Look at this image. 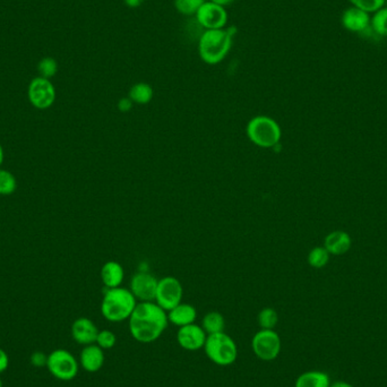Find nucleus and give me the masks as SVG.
<instances>
[{
	"label": "nucleus",
	"mask_w": 387,
	"mask_h": 387,
	"mask_svg": "<svg viewBox=\"0 0 387 387\" xmlns=\"http://www.w3.org/2000/svg\"><path fill=\"white\" fill-rule=\"evenodd\" d=\"M371 29L382 38H387V6L371 14Z\"/></svg>",
	"instance_id": "4be33fe9"
},
{
	"label": "nucleus",
	"mask_w": 387,
	"mask_h": 387,
	"mask_svg": "<svg viewBox=\"0 0 387 387\" xmlns=\"http://www.w3.org/2000/svg\"><path fill=\"white\" fill-rule=\"evenodd\" d=\"M125 278V271L121 264L115 261H109L102 266L101 280L106 289H114L121 286Z\"/></svg>",
	"instance_id": "a211bd4d"
},
{
	"label": "nucleus",
	"mask_w": 387,
	"mask_h": 387,
	"mask_svg": "<svg viewBox=\"0 0 387 387\" xmlns=\"http://www.w3.org/2000/svg\"><path fill=\"white\" fill-rule=\"evenodd\" d=\"M208 334L201 325H186L179 328L177 332V341L183 349L187 351H197L204 348Z\"/></svg>",
	"instance_id": "f8f14e48"
},
{
	"label": "nucleus",
	"mask_w": 387,
	"mask_h": 387,
	"mask_svg": "<svg viewBox=\"0 0 387 387\" xmlns=\"http://www.w3.org/2000/svg\"><path fill=\"white\" fill-rule=\"evenodd\" d=\"M129 332L139 343H152L169 325L168 313L156 301L139 303L129 319Z\"/></svg>",
	"instance_id": "f257e3e1"
},
{
	"label": "nucleus",
	"mask_w": 387,
	"mask_h": 387,
	"mask_svg": "<svg viewBox=\"0 0 387 387\" xmlns=\"http://www.w3.org/2000/svg\"><path fill=\"white\" fill-rule=\"evenodd\" d=\"M233 33L230 29L205 30L197 44V51L203 63L218 65L229 55Z\"/></svg>",
	"instance_id": "f03ea898"
},
{
	"label": "nucleus",
	"mask_w": 387,
	"mask_h": 387,
	"mask_svg": "<svg viewBox=\"0 0 387 387\" xmlns=\"http://www.w3.org/2000/svg\"><path fill=\"white\" fill-rule=\"evenodd\" d=\"M352 239L349 233L341 230L331 232L324 240V247L328 253L336 256L344 255L351 248Z\"/></svg>",
	"instance_id": "f3484780"
},
{
	"label": "nucleus",
	"mask_w": 387,
	"mask_h": 387,
	"mask_svg": "<svg viewBox=\"0 0 387 387\" xmlns=\"http://www.w3.org/2000/svg\"><path fill=\"white\" fill-rule=\"evenodd\" d=\"M17 189V180L9 170L0 169V195L9 196Z\"/></svg>",
	"instance_id": "a878e982"
},
{
	"label": "nucleus",
	"mask_w": 387,
	"mask_h": 387,
	"mask_svg": "<svg viewBox=\"0 0 387 387\" xmlns=\"http://www.w3.org/2000/svg\"><path fill=\"white\" fill-rule=\"evenodd\" d=\"M184 288L181 282L175 276H166L159 280L156 301L162 309L169 311L183 303Z\"/></svg>",
	"instance_id": "1a4fd4ad"
},
{
	"label": "nucleus",
	"mask_w": 387,
	"mask_h": 387,
	"mask_svg": "<svg viewBox=\"0 0 387 387\" xmlns=\"http://www.w3.org/2000/svg\"><path fill=\"white\" fill-rule=\"evenodd\" d=\"M158 283V278L153 274L146 272V271H139V272L135 273L131 278L129 290L139 303L154 301Z\"/></svg>",
	"instance_id": "9b49d317"
},
{
	"label": "nucleus",
	"mask_w": 387,
	"mask_h": 387,
	"mask_svg": "<svg viewBox=\"0 0 387 387\" xmlns=\"http://www.w3.org/2000/svg\"><path fill=\"white\" fill-rule=\"evenodd\" d=\"M117 343V336L115 333L110 330L99 331L98 338H96V344H98L101 349H112Z\"/></svg>",
	"instance_id": "c85d7f7f"
},
{
	"label": "nucleus",
	"mask_w": 387,
	"mask_h": 387,
	"mask_svg": "<svg viewBox=\"0 0 387 387\" xmlns=\"http://www.w3.org/2000/svg\"><path fill=\"white\" fill-rule=\"evenodd\" d=\"M203 330L206 332L208 336L210 334H216V333L224 332L226 328V319L223 315L218 311H210L205 313V316L202 319Z\"/></svg>",
	"instance_id": "412c9836"
},
{
	"label": "nucleus",
	"mask_w": 387,
	"mask_h": 387,
	"mask_svg": "<svg viewBox=\"0 0 387 387\" xmlns=\"http://www.w3.org/2000/svg\"><path fill=\"white\" fill-rule=\"evenodd\" d=\"M145 0H124V3L129 9H139V6H142Z\"/></svg>",
	"instance_id": "473e14b6"
},
{
	"label": "nucleus",
	"mask_w": 387,
	"mask_h": 387,
	"mask_svg": "<svg viewBox=\"0 0 387 387\" xmlns=\"http://www.w3.org/2000/svg\"><path fill=\"white\" fill-rule=\"evenodd\" d=\"M4 158H5V153H4L3 145L0 144V166L3 164Z\"/></svg>",
	"instance_id": "f704fd0d"
},
{
	"label": "nucleus",
	"mask_w": 387,
	"mask_h": 387,
	"mask_svg": "<svg viewBox=\"0 0 387 387\" xmlns=\"http://www.w3.org/2000/svg\"><path fill=\"white\" fill-rule=\"evenodd\" d=\"M98 334L99 328L96 325L86 317H79L71 325V336L81 346L96 343Z\"/></svg>",
	"instance_id": "4468645a"
},
{
	"label": "nucleus",
	"mask_w": 387,
	"mask_h": 387,
	"mask_svg": "<svg viewBox=\"0 0 387 387\" xmlns=\"http://www.w3.org/2000/svg\"><path fill=\"white\" fill-rule=\"evenodd\" d=\"M257 322L261 326V330H274L278 322V313L276 309L271 307L263 308L257 316Z\"/></svg>",
	"instance_id": "b1692460"
},
{
	"label": "nucleus",
	"mask_w": 387,
	"mask_h": 387,
	"mask_svg": "<svg viewBox=\"0 0 387 387\" xmlns=\"http://www.w3.org/2000/svg\"><path fill=\"white\" fill-rule=\"evenodd\" d=\"M166 313L169 324L175 325L178 328L194 324L197 318L196 308L191 303H180Z\"/></svg>",
	"instance_id": "dca6fc26"
},
{
	"label": "nucleus",
	"mask_w": 387,
	"mask_h": 387,
	"mask_svg": "<svg viewBox=\"0 0 387 387\" xmlns=\"http://www.w3.org/2000/svg\"><path fill=\"white\" fill-rule=\"evenodd\" d=\"M133 106H134V102L131 101L129 96H127V98L120 99L117 104L118 110H119L120 112H124V114L131 111V110L133 109Z\"/></svg>",
	"instance_id": "7c9ffc66"
},
{
	"label": "nucleus",
	"mask_w": 387,
	"mask_h": 387,
	"mask_svg": "<svg viewBox=\"0 0 387 387\" xmlns=\"http://www.w3.org/2000/svg\"><path fill=\"white\" fill-rule=\"evenodd\" d=\"M205 355L216 365L228 367L236 363L238 358V346L235 340L226 332L210 334L206 338Z\"/></svg>",
	"instance_id": "39448f33"
},
{
	"label": "nucleus",
	"mask_w": 387,
	"mask_h": 387,
	"mask_svg": "<svg viewBox=\"0 0 387 387\" xmlns=\"http://www.w3.org/2000/svg\"><path fill=\"white\" fill-rule=\"evenodd\" d=\"M195 17H196L199 26L204 29V31L226 29L228 19H229L226 7L216 5L210 0H206L201 6V9L197 11Z\"/></svg>",
	"instance_id": "9d476101"
},
{
	"label": "nucleus",
	"mask_w": 387,
	"mask_h": 387,
	"mask_svg": "<svg viewBox=\"0 0 387 387\" xmlns=\"http://www.w3.org/2000/svg\"><path fill=\"white\" fill-rule=\"evenodd\" d=\"M348 1L353 7L367 11L368 14L371 15L386 6L387 0H348Z\"/></svg>",
	"instance_id": "bb28decb"
},
{
	"label": "nucleus",
	"mask_w": 387,
	"mask_h": 387,
	"mask_svg": "<svg viewBox=\"0 0 387 387\" xmlns=\"http://www.w3.org/2000/svg\"><path fill=\"white\" fill-rule=\"evenodd\" d=\"M38 71L40 76L44 79H52L57 74L58 64L52 57L42 58L38 64Z\"/></svg>",
	"instance_id": "cd10ccee"
},
{
	"label": "nucleus",
	"mask_w": 387,
	"mask_h": 387,
	"mask_svg": "<svg viewBox=\"0 0 387 387\" xmlns=\"http://www.w3.org/2000/svg\"><path fill=\"white\" fill-rule=\"evenodd\" d=\"M46 361H48V356L44 355V352H33L31 356V363L34 367H44V366H46Z\"/></svg>",
	"instance_id": "c756f323"
},
{
	"label": "nucleus",
	"mask_w": 387,
	"mask_h": 387,
	"mask_svg": "<svg viewBox=\"0 0 387 387\" xmlns=\"http://www.w3.org/2000/svg\"><path fill=\"white\" fill-rule=\"evenodd\" d=\"M0 387H4L3 382H1V379H0Z\"/></svg>",
	"instance_id": "e433bc0d"
},
{
	"label": "nucleus",
	"mask_w": 387,
	"mask_h": 387,
	"mask_svg": "<svg viewBox=\"0 0 387 387\" xmlns=\"http://www.w3.org/2000/svg\"><path fill=\"white\" fill-rule=\"evenodd\" d=\"M153 96H154V91H153L152 86L144 82L133 85L129 93V98L131 101L134 102V104H141V106L150 104L152 101Z\"/></svg>",
	"instance_id": "aec40b11"
},
{
	"label": "nucleus",
	"mask_w": 387,
	"mask_h": 387,
	"mask_svg": "<svg viewBox=\"0 0 387 387\" xmlns=\"http://www.w3.org/2000/svg\"><path fill=\"white\" fill-rule=\"evenodd\" d=\"M56 88L51 81L44 77L33 79L29 84V101L39 110L49 109L56 101Z\"/></svg>",
	"instance_id": "6e6552de"
},
{
	"label": "nucleus",
	"mask_w": 387,
	"mask_h": 387,
	"mask_svg": "<svg viewBox=\"0 0 387 387\" xmlns=\"http://www.w3.org/2000/svg\"><path fill=\"white\" fill-rule=\"evenodd\" d=\"M104 350L98 344H90L83 348L79 356V363L82 368L88 373H98L104 365Z\"/></svg>",
	"instance_id": "2eb2a0df"
},
{
	"label": "nucleus",
	"mask_w": 387,
	"mask_h": 387,
	"mask_svg": "<svg viewBox=\"0 0 387 387\" xmlns=\"http://www.w3.org/2000/svg\"><path fill=\"white\" fill-rule=\"evenodd\" d=\"M308 264L313 268H323L330 262V253L323 247H315L309 251L307 257Z\"/></svg>",
	"instance_id": "5701e85b"
},
{
	"label": "nucleus",
	"mask_w": 387,
	"mask_h": 387,
	"mask_svg": "<svg viewBox=\"0 0 387 387\" xmlns=\"http://www.w3.org/2000/svg\"><path fill=\"white\" fill-rule=\"evenodd\" d=\"M46 368L52 376L59 381L69 382L77 376L79 363L69 350L57 349L48 356Z\"/></svg>",
	"instance_id": "423d86ee"
},
{
	"label": "nucleus",
	"mask_w": 387,
	"mask_h": 387,
	"mask_svg": "<svg viewBox=\"0 0 387 387\" xmlns=\"http://www.w3.org/2000/svg\"><path fill=\"white\" fill-rule=\"evenodd\" d=\"M137 303L129 289L123 286L106 289L101 303L102 316L111 323L124 322L129 319Z\"/></svg>",
	"instance_id": "7ed1b4c3"
},
{
	"label": "nucleus",
	"mask_w": 387,
	"mask_h": 387,
	"mask_svg": "<svg viewBox=\"0 0 387 387\" xmlns=\"http://www.w3.org/2000/svg\"><path fill=\"white\" fill-rule=\"evenodd\" d=\"M332 387H353L351 385L348 384V383L338 382L336 384L333 385Z\"/></svg>",
	"instance_id": "c9c22d12"
},
{
	"label": "nucleus",
	"mask_w": 387,
	"mask_h": 387,
	"mask_svg": "<svg viewBox=\"0 0 387 387\" xmlns=\"http://www.w3.org/2000/svg\"><path fill=\"white\" fill-rule=\"evenodd\" d=\"M371 15L367 11L350 6L341 15V25L344 30L351 33H365L371 29Z\"/></svg>",
	"instance_id": "ddd939ff"
},
{
	"label": "nucleus",
	"mask_w": 387,
	"mask_h": 387,
	"mask_svg": "<svg viewBox=\"0 0 387 387\" xmlns=\"http://www.w3.org/2000/svg\"><path fill=\"white\" fill-rule=\"evenodd\" d=\"M206 0H175L176 11L184 16H194Z\"/></svg>",
	"instance_id": "393cba45"
},
{
	"label": "nucleus",
	"mask_w": 387,
	"mask_h": 387,
	"mask_svg": "<svg viewBox=\"0 0 387 387\" xmlns=\"http://www.w3.org/2000/svg\"><path fill=\"white\" fill-rule=\"evenodd\" d=\"M9 366V357L7 353H6L5 350L0 348V373H4V371H7Z\"/></svg>",
	"instance_id": "2f4dec72"
},
{
	"label": "nucleus",
	"mask_w": 387,
	"mask_h": 387,
	"mask_svg": "<svg viewBox=\"0 0 387 387\" xmlns=\"http://www.w3.org/2000/svg\"><path fill=\"white\" fill-rule=\"evenodd\" d=\"M281 338L274 330H261L251 340L253 355L262 361H273L281 352Z\"/></svg>",
	"instance_id": "0eeeda50"
},
{
	"label": "nucleus",
	"mask_w": 387,
	"mask_h": 387,
	"mask_svg": "<svg viewBox=\"0 0 387 387\" xmlns=\"http://www.w3.org/2000/svg\"><path fill=\"white\" fill-rule=\"evenodd\" d=\"M296 387H330V377L322 371H307L298 377Z\"/></svg>",
	"instance_id": "6ab92c4d"
},
{
	"label": "nucleus",
	"mask_w": 387,
	"mask_h": 387,
	"mask_svg": "<svg viewBox=\"0 0 387 387\" xmlns=\"http://www.w3.org/2000/svg\"><path fill=\"white\" fill-rule=\"evenodd\" d=\"M210 1L216 4V5L222 6V7H226V6L235 3L236 0H210Z\"/></svg>",
	"instance_id": "72a5a7b5"
},
{
	"label": "nucleus",
	"mask_w": 387,
	"mask_h": 387,
	"mask_svg": "<svg viewBox=\"0 0 387 387\" xmlns=\"http://www.w3.org/2000/svg\"><path fill=\"white\" fill-rule=\"evenodd\" d=\"M249 141L258 148H276L282 137L281 127L276 119L268 116L251 118L246 127Z\"/></svg>",
	"instance_id": "20e7f679"
}]
</instances>
